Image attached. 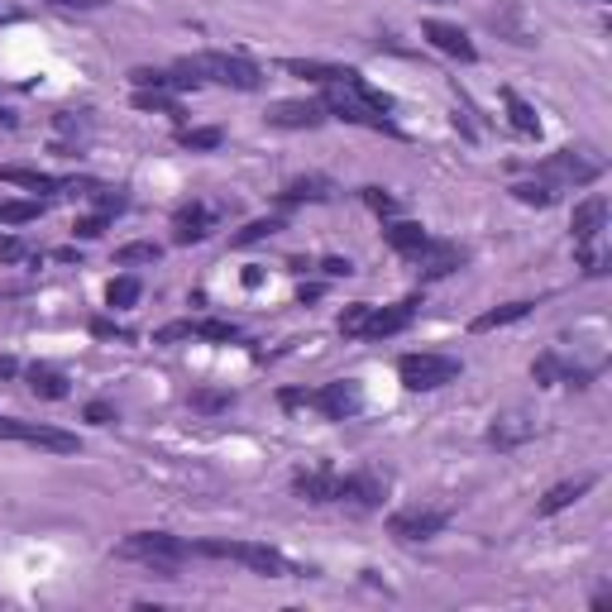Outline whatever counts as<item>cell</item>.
I'll return each mask as SVG.
<instances>
[{
  "label": "cell",
  "instance_id": "obj_1",
  "mask_svg": "<svg viewBox=\"0 0 612 612\" xmlns=\"http://www.w3.org/2000/svg\"><path fill=\"white\" fill-rule=\"evenodd\" d=\"M120 560H139V565L158 569L163 579H173L177 569L192 560V541H182V536H168V531H130L120 546H115Z\"/></svg>",
  "mask_w": 612,
  "mask_h": 612
},
{
  "label": "cell",
  "instance_id": "obj_2",
  "mask_svg": "<svg viewBox=\"0 0 612 612\" xmlns=\"http://www.w3.org/2000/svg\"><path fill=\"white\" fill-rule=\"evenodd\" d=\"M192 555H206V560H235V565L254 569V574H263V579H292V574H302L283 550L259 546V541H192Z\"/></svg>",
  "mask_w": 612,
  "mask_h": 612
},
{
  "label": "cell",
  "instance_id": "obj_3",
  "mask_svg": "<svg viewBox=\"0 0 612 612\" xmlns=\"http://www.w3.org/2000/svg\"><path fill=\"white\" fill-rule=\"evenodd\" d=\"M187 72H197L201 82H220L230 91H259L263 87V72L240 53H197V58H182Z\"/></svg>",
  "mask_w": 612,
  "mask_h": 612
},
{
  "label": "cell",
  "instance_id": "obj_4",
  "mask_svg": "<svg viewBox=\"0 0 612 612\" xmlns=\"http://www.w3.org/2000/svg\"><path fill=\"white\" fill-rule=\"evenodd\" d=\"M464 364H459L455 354H402L397 359V378H402V388H412V393H436V388H450Z\"/></svg>",
  "mask_w": 612,
  "mask_h": 612
},
{
  "label": "cell",
  "instance_id": "obj_5",
  "mask_svg": "<svg viewBox=\"0 0 612 612\" xmlns=\"http://www.w3.org/2000/svg\"><path fill=\"white\" fill-rule=\"evenodd\" d=\"M388 488H393V479H388L383 469H354V474H335V503L354 507V512H373V507H383Z\"/></svg>",
  "mask_w": 612,
  "mask_h": 612
},
{
  "label": "cell",
  "instance_id": "obj_6",
  "mask_svg": "<svg viewBox=\"0 0 612 612\" xmlns=\"http://www.w3.org/2000/svg\"><path fill=\"white\" fill-rule=\"evenodd\" d=\"M598 173H603V163H598V158H589V153H579V149L550 153L546 163L536 168V177H541V182H550L555 192H565V187H584V182H593Z\"/></svg>",
  "mask_w": 612,
  "mask_h": 612
},
{
  "label": "cell",
  "instance_id": "obj_7",
  "mask_svg": "<svg viewBox=\"0 0 612 612\" xmlns=\"http://www.w3.org/2000/svg\"><path fill=\"white\" fill-rule=\"evenodd\" d=\"M0 440H24V445H39V450H58V455L82 450L77 436H67L58 426H44V421H20V416H0Z\"/></svg>",
  "mask_w": 612,
  "mask_h": 612
},
{
  "label": "cell",
  "instance_id": "obj_8",
  "mask_svg": "<svg viewBox=\"0 0 612 612\" xmlns=\"http://www.w3.org/2000/svg\"><path fill=\"white\" fill-rule=\"evenodd\" d=\"M445 526H450L445 507H397L388 517V536H397V541H431Z\"/></svg>",
  "mask_w": 612,
  "mask_h": 612
},
{
  "label": "cell",
  "instance_id": "obj_9",
  "mask_svg": "<svg viewBox=\"0 0 612 612\" xmlns=\"http://www.w3.org/2000/svg\"><path fill=\"white\" fill-rule=\"evenodd\" d=\"M407 259L416 263V278H421V283H436V278H450L455 268H464V263H469V254H464L459 244L426 240V244H421V249H412Z\"/></svg>",
  "mask_w": 612,
  "mask_h": 612
},
{
  "label": "cell",
  "instance_id": "obj_10",
  "mask_svg": "<svg viewBox=\"0 0 612 612\" xmlns=\"http://www.w3.org/2000/svg\"><path fill=\"white\" fill-rule=\"evenodd\" d=\"M311 407L326 416V421H350L364 407V388L354 378H335L326 388H311Z\"/></svg>",
  "mask_w": 612,
  "mask_h": 612
},
{
  "label": "cell",
  "instance_id": "obj_11",
  "mask_svg": "<svg viewBox=\"0 0 612 612\" xmlns=\"http://www.w3.org/2000/svg\"><path fill=\"white\" fill-rule=\"evenodd\" d=\"M416 306H421V297H402V302L383 306V311L373 306V311H369V326H364V335H359V340H388V335H402V330L412 326Z\"/></svg>",
  "mask_w": 612,
  "mask_h": 612
},
{
  "label": "cell",
  "instance_id": "obj_12",
  "mask_svg": "<svg viewBox=\"0 0 612 612\" xmlns=\"http://www.w3.org/2000/svg\"><path fill=\"white\" fill-rule=\"evenodd\" d=\"M283 72L306 77V82H321V87H354L364 72L359 67H340V63H316V58H283Z\"/></svg>",
  "mask_w": 612,
  "mask_h": 612
},
{
  "label": "cell",
  "instance_id": "obj_13",
  "mask_svg": "<svg viewBox=\"0 0 612 612\" xmlns=\"http://www.w3.org/2000/svg\"><path fill=\"white\" fill-rule=\"evenodd\" d=\"M134 91H197L201 77L197 72H187V67H134L130 72Z\"/></svg>",
  "mask_w": 612,
  "mask_h": 612
},
{
  "label": "cell",
  "instance_id": "obj_14",
  "mask_svg": "<svg viewBox=\"0 0 612 612\" xmlns=\"http://www.w3.org/2000/svg\"><path fill=\"white\" fill-rule=\"evenodd\" d=\"M330 115L321 101H278V106L268 110V125L273 130H316V125H326Z\"/></svg>",
  "mask_w": 612,
  "mask_h": 612
},
{
  "label": "cell",
  "instance_id": "obj_15",
  "mask_svg": "<svg viewBox=\"0 0 612 612\" xmlns=\"http://www.w3.org/2000/svg\"><path fill=\"white\" fill-rule=\"evenodd\" d=\"M421 34H426V39H431L440 53L459 58V63H479V48H474V39H469L459 24H450V20H426V24H421Z\"/></svg>",
  "mask_w": 612,
  "mask_h": 612
},
{
  "label": "cell",
  "instance_id": "obj_16",
  "mask_svg": "<svg viewBox=\"0 0 612 612\" xmlns=\"http://www.w3.org/2000/svg\"><path fill=\"white\" fill-rule=\"evenodd\" d=\"M531 436H536V421L526 412L493 416V426H488V445H498V450H517V445H526Z\"/></svg>",
  "mask_w": 612,
  "mask_h": 612
},
{
  "label": "cell",
  "instance_id": "obj_17",
  "mask_svg": "<svg viewBox=\"0 0 612 612\" xmlns=\"http://www.w3.org/2000/svg\"><path fill=\"white\" fill-rule=\"evenodd\" d=\"M292 493L302 503H335V469L330 464H316V469H302L292 479Z\"/></svg>",
  "mask_w": 612,
  "mask_h": 612
},
{
  "label": "cell",
  "instance_id": "obj_18",
  "mask_svg": "<svg viewBox=\"0 0 612 612\" xmlns=\"http://www.w3.org/2000/svg\"><path fill=\"white\" fill-rule=\"evenodd\" d=\"M211 225H216V211H206V206H182L173 216V244H197L211 235Z\"/></svg>",
  "mask_w": 612,
  "mask_h": 612
},
{
  "label": "cell",
  "instance_id": "obj_19",
  "mask_svg": "<svg viewBox=\"0 0 612 612\" xmlns=\"http://www.w3.org/2000/svg\"><path fill=\"white\" fill-rule=\"evenodd\" d=\"M335 182L321 173H306V177H292L283 192H278V206H302V201H330Z\"/></svg>",
  "mask_w": 612,
  "mask_h": 612
},
{
  "label": "cell",
  "instance_id": "obj_20",
  "mask_svg": "<svg viewBox=\"0 0 612 612\" xmlns=\"http://www.w3.org/2000/svg\"><path fill=\"white\" fill-rule=\"evenodd\" d=\"M593 474H584V479H569V483H555V488H550L546 498H541V503H536V517H555V512H565V507H574L579 503V498H584V493H589L593 488Z\"/></svg>",
  "mask_w": 612,
  "mask_h": 612
},
{
  "label": "cell",
  "instance_id": "obj_21",
  "mask_svg": "<svg viewBox=\"0 0 612 612\" xmlns=\"http://www.w3.org/2000/svg\"><path fill=\"white\" fill-rule=\"evenodd\" d=\"M0 182L5 187H24V192H67L72 187V182H58V177L39 173V168H15V163L0 168Z\"/></svg>",
  "mask_w": 612,
  "mask_h": 612
},
{
  "label": "cell",
  "instance_id": "obj_22",
  "mask_svg": "<svg viewBox=\"0 0 612 612\" xmlns=\"http://www.w3.org/2000/svg\"><path fill=\"white\" fill-rule=\"evenodd\" d=\"M24 378H29V393L44 397V402H63L67 397V378L58 369H48V364H34Z\"/></svg>",
  "mask_w": 612,
  "mask_h": 612
},
{
  "label": "cell",
  "instance_id": "obj_23",
  "mask_svg": "<svg viewBox=\"0 0 612 612\" xmlns=\"http://www.w3.org/2000/svg\"><path fill=\"white\" fill-rule=\"evenodd\" d=\"M503 106H507V120H512V130L517 134H531V139L541 134V115H536V106H526L512 87H503Z\"/></svg>",
  "mask_w": 612,
  "mask_h": 612
},
{
  "label": "cell",
  "instance_id": "obj_24",
  "mask_svg": "<svg viewBox=\"0 0 612 612\" xmlns=\"http://www.w3.org/2000/svg\"><path fill=\"white\" fill-rule=\"evenodd\" d=\"M383 240L393 244L397 254H412V249H421L431 235H426V225H416V220H393V225L383 230Z\"/></svg>",
  "mask_w": 612,
  "mask_h": 612
},
{
  "label": "cell",
  "instance_id": "obj_25",
  "mask_svg": "<svg viewBox=\"0 0 612 612\" xmlns=\"http://www.w3.org/2000/svg\"><path fill=\"white\" fill-rule=\"evenodd\" d=\"M526 311H531V302H507V306H493V311H483V316H474V335H483V330H498V326H512V321H522Z\"/></svg>",
  "mask_w": 612,
  "mask_h": 612
},
{
  "label": "cell",
  "instance_id": "obj_26",
  "mask_svg": "<svg viewBox=\"0 0 612 612\" xmlns=\"http://www.w3.org/2000/svg\"><path fill=\"white\" fill-rule=\"evenodd\" d=\"M278 230H283V216H259V220H249V225H244L230 244H235V249H244V244H259V240H268V235H278Z\"/></svg>",
  "mask_w": 612,
  "mask_h": 612
},
{
  "label": "cell",
  "instance_id": "obj_27",
  "mask_svg": "<svg viewBox=\"0 0 612 612\" xmlns=\"http://www.w3.org/2000/svg\"><path fill=\"white\" fill-rule=\"evenodd\" d=\"M163 259V249L158 244H149V240H134V244H120L115 249V263L120 268H134V263H158Z\"/></svg>",
  "mask_w": 612,
  "mask_h": 612
},
{
  "label": "cell",
  "instance_id": "obj_28",
  "mask_svg": "<svg viewBox=\"0 0 612 612\" xmlns=\"http://www.w3.org/2000/svg\"><path fill=\"white\" fill-rule=\"evenodd\" d=\"M177 144L192 153H206V149H220L225 144V130H216V125H206V130H182L177 134Z\"/></svg>",
  "mask_w": 612,
  "mask_h": 612
},
{
  "label": "cell",
  "instance_id": "obj_29",
  "mask_svg": "<svg viewBox=\"0 0 612 612\" xmlns=\"http://www.w3.org/2000/svg\"><path fill=\"white\" fill-rule=\"evenodd\" d=\"M369 311H373L369 302L345 306V311H340V335H345V340H359V335H364V326H369Z\"/></svg>",
  "mask_w": 612,
  "mask_h": 612
},
{
  "label": "cell",
  "instance_id": "obj_30",
  "mask_svg": "<svg viewBox=\"0 0 612 612\" xmlns=\"http://www.w3.org/2000/svg\"><path fill=\"white\" fill-rule=\"evenodd\" d=\"M512 197L526 201V206H550L560 192H555L550 182H541V177H536V182H517V187H512Z\"/></svg>",
  "mask_w": 612,
  "mask_h": 612
},
{
  "label": "cell",
  "instance_id": "obj_31",
  "mask_svg": "<svg viewBox=\"0 0 612 612\" xmlns=\"http://www.w3.org/2000/svg\"><path fill=\"white\" fill-rule=\"evenodd\" d=\"M134 106H139V110H158V115H177V120H182V106H177L168 91H134Z\"/></svg>",
  "mask_w": 612,
  "mask_h": 612
},
{
  "label": "cell",
  "instance_id": "obj_32",
  "mask_svg": "<svg viewBox=\"0 0 612 612\" xmlns=\"http://www.w3.org/2000/svg\"><path fill=\"white\" fill-rule=\"evenodd\" d=\"M192 335H201V340H216V345L240 340V330L230 326V321H216V316H211V321H197V326H192Z\"/></svg>",
  "mask_w": 612,
  "mask_h": 612
},
{
  "label": "cell",
  "instance_id": "obj_33",
  "mask_svg": "<svg viewBox=\"0 0 612 612\" xmlns=\"http://www.w3.org/2000/svg\"><path fill=\"white\" fill-rule=\"evenodd\" d=\"M39 216V201H0V225H29Z\"/></svg>",
  "mask_w": 612,
  "mask_h": 612
},
{
  "label": "cell",
  "instance_id": "obj_34",
  "mask_svg": "<svg viewBox=\"0 0 612 612\" xmlns=\"http://www.w3.org/2000/svg\"><path fill=\"white\" fill-rule=\"evenodd\" d=\"M230 402H235V393H225V388H197V393H192V407H197V412H225Z\"/></svg>",
  "mask_w": 612,
  "mask_h": 612
},
{
  "label": "cell",
  "instance_id": "obj_35",
  "mask_svg": "<svg viewBox=\"0 0 612 612\" xmlns=\"http://www.w3.org/2000/svg\"><path fill=\"white\" fill-rule=\"evenodd\" d=\"M106 302L110 306H134L139 302V278H115V283L106 287Z\"/></svg>",
  "mask_w": 612,
  "mask_h": 612
},
{
  "label": "cell",
  "instance_id": "obj_36",
  "mask_svg": "<svg viewBox=\"0 0 612 612\" xmlns=\"http://www.w3.org/2000/svg\"><path fill=\"white\" fill-rule=\"evenodd\" d=\"M364 206H369V211H378V216H393V211H397V201L388 197L383 187H364Z\"/></svg>",
  "mask_w": 612,
  "mask_h": 612
},
{
  "label": "cell",
  "instance_id": "obj_37",
  "mask_svg": "<svg viewBox=\"0 0 612 612\" xmlns=\"http://www.w3.org/2000/svg\"><path fill=\"white\" fill-rule=\"evenodd\" d=\"M173 340H192V321H173V326L153 330V345H173Z\"/></svg>",
  "mask_w": 612,
  "mask_h": 612
},
{
  "label": "cell",
  "instance_id": "obj_38",
  "mask_svg": "<svg viewBox=\"0 0 612 612\" xmlns=\"http://www.w3.org/2000/svg\"><path fill=\"white\" fill-rule=\"evenodd\" d=\"M278 402H283L287 412H297V407H311V388H283V393H278Z\"/></svg>",
  "mask_w": 612,
  "mask_h": 612
},
{
  "label": "cell",
  "instance_id": "obj_39",
  "mask_svg": "<svg viewBox=\"0 0 612 612\" xmlns=\"http://www.w3.org/2000/svg\"><path fill=\"white\" fill-rule=\"evenodd\" d=\"M106 225H110V216H87V220H77V235L96 240V235H106Z\"/></svg>",
  "mask_w": 612,
  "mask_h": 612
},
{
  "label": "cell",
  "instance_id": "obj_40",
  "mask_svg": "<svg viewBox=\"0 0 612 612\" xmlns=\"http://www.w3.org/2000/svg\"><path fill=\"white\" fill-rule=\"evenodd\" d=\"M29 254H34V249L24 240H0V259L5 263H20V259H29Z\"/></svg>",
  "mask_w": 612,
  "mask_h": 612
},
{
  "label": "cell",
  "instance_id": "obj_41",
  "mask_svg": "<svg viewBox=\"0 0 612 612\" xmlns=\"http://www.w3.org/2000/svg\"><path fill=\"white\" fill-rule=\"evenodd\" d=\"M87 421L91 426H110V421H115V407H110V402H87Z\"/></svg>",
  "mask_w": 612,
  "mask_h": 612
},
{
  "label": "cell",
  "instance_id": "obj_42",
  "mask_svg": "<svg viewBox=\"0 0 612 612\" xmlns=\"http://www.w3.org/2000/svg\"><path fill=\"white\" fill-rule=\"evenodd\" d=\"M91 335H101V340H130V330H120L115 321H91Z\"/></svg>",
  "mask_w": 612,
  "mask_h": 612
},
{
  "label": "cell",
  "instance_id": "obj_43",
  "mask_svg": "<svg viewBox=\"0 0 612 612\" xmlns=\"http://www.w3.org/2000/svg\"><path fill=\"white\" fill-rule=\"evenodd\" d=\"M44 5H58V10H106L110 0H44Z\"/></svg>",
  "mask_w": 612,
  "mask_h": 612
},
{
  "label": "cell",
  "instance_id": "obj_44",
  "mask_svg": "<svg viewBox=\"0 0 612 612\" xmlns=\"http://www.w3.org/2000/svg\"><path fill=\"white\" fill-rule=\"evenodd\" d=\"M321 273H326V278H350L354 263L350 259H326V263H321Z\"/></svg>",
  "mask_w": 612,
  "mask_h": 612
},
{
  "label": "cell",
  "instance_id": "obj_45",
  "mask_svg": "<svg viewBox=\"0 0 612 612\" xmlns=\"http://www.w3.org/2000/svg\"><path fill=\"white\" fill-rule=\"evenodd\" d=\"M15 373H20V359L15 354H0V383H10Z\"/></svg>",
  "mask_w": 612,
  "mask_h": 612
},
{
  "label": "cell",
  "instance_id": "obj_46",
  "mask_svg": "<svg viewBox=\"0 0 612 612\" xmlns=\"http://www.w3.org/2000/svg\"><path fill=\"white\" fill-rule=\"evenodd\" d=\"M0 125H15V115H10V110H0Z\"/></svg>",
  "mask_w": 612,
  "mask_h": 612
}]
</instances>
